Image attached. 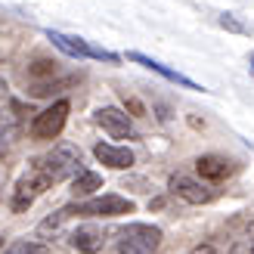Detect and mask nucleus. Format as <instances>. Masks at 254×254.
I'll list each match as a JSON object with an SVG mask.
<instances>
[{"label": "nucleus", "instance_id": "4468645a", "mask_svg": "<svg viewBox=\"0 0 254 254\" xmlns=\"http://www.w3.org/2000/svg\"><path fill=\"white\" fill-rule=\"evenodd\" d=\"M6 254H50V248L44 242H31V239H16L6 248Z\"/></svg>", "mask_w": 254, "mask_h": 254}, {"label": "nucleus", "instance_id": "f03ea898", "mask_svg": "<svg viewBox=\"0 0 254 254\" xmlns=\"http://www.w3.org/2000/svg\"><path fill=\"white\" fill-rule=\"evenodd\" d=\"M133 201L124 195H96L87 201H74V205L62 208L71 217V214H81V217H124V214H133Z\"/></svg>", "mask_w": 254, "mask_h": 254}, {"label": "nucleus", "instance_id": "423d86ee", "mask_svg": "<svg viewBox=\"0 0 254 254\" xmlns=\"http://www.w3.org/2000/svg\"><path fill=\"white\" fill-rule=\"evenodd\" d=\"M68 99H56L53 106H47L41 115H34L31 121V136L34 139H56L65 127V118H68Z\"/></svg>", "mask_w": 254, "mask_h": 254}, {"label": "nucleus", "instance_id": "6e6552de", "mask_svg": "<svg viewBox=\"0 0 254 254\" xmlns=\"http://www.w3.org/2000/svg\"><path fill=\"white\" fill-rule=\"evenodd\" d=\"M96 124L112 136V139H127L133 136V124H130V115L124 109H115V106H103L96 112Z\"/></svg>", "mask_w": 254, "mask_h": 254}, {"label": "nucleus", "instance_id": "7ed1b4c3", "mask_svg": "<svg viewBox=\"0 0 254 254\" xmlns=\"http://www.w3.org/2000/svg\"><path fill=\"white\" fill-rule=\"evenodd\" d=\"M161 245V230L152 223H127L118 239V254H152Z\"/></svg>", "mask_w": 254, "mask_h": 254}, {"label": "nucleus", "instance_id": "aec40b11", "mask_svg": "<svg viewBox=\"0 0 254 254\" xmlns=\"http://www.w3.org/2000/svg\"><path fill=\"white\" fill-rule=\"evenodd\" d=\"M248 62H251V71H254V53H251V59H248Z\"/></svg>", "mask_w": 254, "mask_h": 254}, {"label": "nucleus", "instance_id": "f257e3e1", "mask_svg": "<svg viewBox=\"0 0 254 254\" xmlns=\"http://www.w3.org/2000/svg\"><path fill=\"white\" fill-rule=\"evenodd\" d=\"M37 164L50 174V180H53V183L74 180V177L84 171L81 168V152H78V146H71V143H56L47 155L37 158Z\"/></svg>", "mask_w": 254, "mask_h": 254}, {"label": "nucleus", "instance_id": "dca6fc26", "mask_svg": "<svg viewBox=\"0 0 254 254\" xmlns=\"http://www.w3.org/2000/svg\"><path fill=\"white\" fill-rule=\"evenodd\" d=\"M217 22H220V28L233 31V34H242V37H248V34H251V25H245L242 19L236 16V12H223V16H220Z\"/></svg>", "mask_w": 254, "mask_h": 254}, {"label": "nucleus", "instance_id": "f3484780", "mask_svg": "<svg viewBox=\"0 0 254 254\" xmlns=\"http://www.w3.org/2000/svg\"><path fill=\"white\" fill-rule=\"evenodd\" d=\"M230 254H254V223L233 242V251Z\"/></svg>", "mask_w": 254, "mask_h": 254}, {"label": "nucleus", "instance_id": "412c9836", "mask_svg": "<svg viewBox=\"0 0 254 254\" xmlns=\"http://www.w3.org/2000/svg\"><path fill=\"white\" fill-rule=\"evenodd\" d=\"M0 245H3V239H0Z\"/></svg>", "mask_w": 254, "mask_h": 254}, {"label": "nucleus", "instance_id": "6ab92c4d", "mask_svg": "<svg viewBox=\"0 0 254 254\" xmlns=\"http://www.w3.org/2000/svg\"><path fill=\"white\" fill-rule=\"evenodd\" d=\"M189 254H217V251H214L211 245H198V248H192Z\"/></svg>", "mask_w": 254, "mask_h": 254}, {"label": "nucleus", "instance_id": "39448f33", "mask_svg": "<svg viewBox=\"0 0 254 254\" xmlns=\"http://www.w3.org/2000/svg\"><path fill=\"white\" fill-rule=\"evenodd\" d=\"M47 37L53 41V47L56 50H62L65 56H71V59H103V62H121V56L118 53H109V50H96V47H90L87 41H81V37H71V34H62V31H47Z\"/></svg>", "mask_w": 254, "mask_h": 254}, {"label": "nucleus", "instance_id": "f8f14e48", "mask_svg": "<svg viewBox=\"0 0 254 254\" xmlns=\"http://www.w3.org/2000/svg\"><path fill=\"white\" fill-rule=\"evenodd\" d=\"M195 171H198L201 180L217 183V180H223V177L233 174V164L223 155H201V158H195Z\"/></svg>", "mask_w": 254, "mask_h": 254}, {"label": "nucleus", "instance_id": "0eeeda50", "mask_svg": "<svg viewBox=\"0 0 254 254\" xmlns=\"http://www.w3.org/2000/svg\"><path fill=\"white\" fill-rule=\"evenodd\" d=\"M168 189H171V195H177V198L189 201V205H208V201H211L214 195H217V189H211L208 183L195 180V177H186V174L171 177Z\"/></svg>", "mask_w": 254, "mask_h": 254}, {"label": "nucleus", "instance_id": "a211bd4d", "mask_svg": "<svg viewBox=\"0 0 254 254\" xmlns=\"http://www.w3.org/2000/svg\"><path fill=\"white\" fill-rule=\"evenodd\" d=\"M127 109H130L133 115H143V103H136V99H127Z\"/></svg>", "mask_w": 254, "mask_h": 254}, {"label": "nucleus", "instance_id": "9b49d317", "mask_svg": "<svg viewBox=\"0 0 254 254\" xmlns=\"http://www.w3.org/2000/svg\"><path fill=\"white\" fill-rule=\"evenodd\" d=\"M127 59H130V62H136V65H146L149 71H158L161 78H168V81H174V84H180V87H186V90H205V87H201V84L189 81L186 74L174 71V68H168V65H161V62H155L152 56H143V53H127Z\"/></svg>", "mask_w": 254, "mask_h": 254}, {"label": "nucleus", "instance_id": "2eb2a0df", "mask_svg": "<svg viewBox=\"0 0 254 254\" xmlns=\"http://www.w3.org/2000/svg\"><path fill=\"white\" fill-rule=\"evenodd\" d=\"M56 71H59V68H56V62H50V59H37L34 65L28 68V78L41 84L44 78H56Z\"/></svg>", "mask_w": 254, "mask_h": 254}, {"label": "nucleus", "instance_id": "ddd939ff", "mask_svg": "<svg viewBox=\"0 0 254 254\" xmlns=\"http://www.w3.org/2000/svg\"><path fill=\"white\" fill-rule=\"evenodd\" d=\"M71 189H74V195H93L96 189H103V177L96 171H81L71 180Z\"/></svg>", "mask_w": 254, "mask_h": 254}, {"label": "nucleus", "instance_id": "20e7f679", "mask_svg": "<svg viewBox=\"0 0 254 254\" xmlns=\"http://www.w3.org/2000/svg\"><path fill=\"white\" fill-rule=\"evenodd\" d=\"M53 186V180H50V174L41 168V164H31L28 171H25L19 177V183H16V192H12V208L16 211H25V208H31V201L34 198H41L47 189Z\"/></svg>", "mask_w": 254, "mask_h": 254}, {"label": "nucleus", "instance_id": "1a4fd4ad", "mask_svg": "<svg viewBox=\"0 0 254 254\" xmlns=\"http://www.w3.org/2000/svg\"><path fill=\"white\" fill-rule=\"evenodd\" d=\"M68 245L81 254H96L106 245V233H103V226H96V223H84L68 236Z\"/></svg>", "mask_w": 254, "mask_h": 254}, {"label": "nucleus", "instance_id": "9d476101", "mask_svg": "<svg viewBox=\"0 0 254 254\" xmlns=\"http://www.w3.org/2000/svg\"><path fill=\"white\" fill-rule=\"evenodd\" d=\"M93 155L99 164H106L112 171H127L133 164V152L127 146H112V143H96L93 146Z\"/></svg>", "mask_w": 254, "mask_h": 254}]
</instances>
